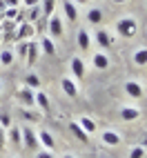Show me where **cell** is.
I'll use <instances>...</instances> for the list:
<instances>
[{
	"label": "cell",
	"mask_w": 147,
	"mask_h": 158,
	"mask_svg": "<svg viewBox=\"0 0 147 158\" xmlns=\"http://www.w3.org/2000/svg\"><path fill=\"white\" fill-rule=\"evenodd\" d=\"M78 125L82 127V131H85L87 136H91L94 131H96V123H94V120L89 118V116H82V118L78 120Z\"/></svg>",
	"instance_id": "cell-16"
},
{
	"label": "cell",
	"mask_w": 147,
	"mask_h": 158,
	"mask_svg": "<svg viewBox=\"0 0 147 158\" xmlns=\"http://www.w3.org/2000/svg\"><path fill=\"white\" fill-rule=\"evenodd\" d=\"M40 2H43V16L45 18H49L51 14H54V9H56V0H40Z\"/></svg>",
	"instance_id": "cell-22"
},
{
	"label": "cell",
	"mask_w": 147,
	"mask_h": 158,
	"mask_svg": "<svg viewBox=\"0 0 147 158\" xmlns=\"http://www.w3.org/2000/svg\"><path fill=\"white\" fill-rule=\"evenodd\" d=\"M5 143H7V136H5V127L0 125V149L5 147Z\"/></svg>",
	"instance_id": "cell-31"
},
{
	"label": "cell",
	"mask_w": 147,
	"mask_h": 158,
	"mask_svg": "<svg viewBox=\"0 0 147 158\" xmlns=\"http://www.w3.org/2000/svg\"><path fill=\"white\" fill-rule=\"evenodd\" d=\"M76 38H78V47H80L82 51H89V47H91V38H89V31H87V29H78Z\"/></svg>",
	"instance_id": "cell-9"
},
{
	"label": "cell",
	"mask_w": 147,
	"mask_h": 158,
	"mask_svg": "<svg viewBox=\"0 0 147 158\" xmlns=\"http://www.w3.org/2000/svg\"><path fill=\"white\" fill-rule=\"evenodd\" d=\"M69 67H71V71H74V76H76V78H82V76H85V62H82L78 56L71 58Z\"/></svg>",
	"instance_id": "cell-14"
},
{
	"label": "cell",
	"mask_w": 147,
	"mask_h": 158,
	"mask_svg": "<svg viewBox=\"0 0 147 158\" xmlns=\"http://www.w3.org/2000/svg\"><path fill=\"white\" fill-rule=\"evenodd\" d=\"M0 38H2V36H0Z\"/></svg>",
	"instance_id": "cell-44"
},
{
	"label": "cell",
	"mask_w": 147,
	"mask_h": 158,
	"mask_svg": "<svg viewBox=\"0 0 147 158\" xmlns=\"http://www.w3.org/2000/svg\"><path fill=\"white\" fill-rule=\"evenodd\" d=\"M125 91H127V96H132V98H141L143 96V87H141V82H136V80L125 82Z\"/></svg>",
	"instance_id": "cell-7"
},
{
	"label": "cell",
	"mask_w": 147,
	"mask_h": 158,
	"mask_svg": "<svg viewBox=\"0 0 147 158\" xmlns=\"http://www.w3.org/2000/svg\"><path fill=\"white\" fill-rule=\"evenodd\" d=\"M5 5H7V7H16V9H18V7H20V0H5Z\"/></svg>",
	"instance_id": "cell-33"
},
{
	"label": "cell",
	"mask_w": 147,
	"mask_h": 158,
	"mask_svg": "<svg viewBox=\"0 0 147 158\" xmlns=\"http://www.w3.org/2000/svg\"><path fill=\"white\" fill-rule=\"evenodd\" d=\"M103 143L105 145H109V147H116L118 143H120V136L116 134V131H103Z\"/></svg>",
	"instance_id": "cell-18"
},
{
	"label": "cell",
	"mask_w": 147,
	"mask_h": 158,
	"mask_svg": "<svg viewBox=\"0 0 147 158\" xmlns=\"http://www.w3.org/2000/svg\"><path fill=\"white\" fill-rule=\"evenodd\" d=\"M40 47H43V51L47 56H56V45H54L51 38H43V40H40Z\"/></svg>",
	"instance_id": "cell-21"
},
{
	"label": "cell",
	"mask_w": 147,
	"mask_h": 158,
	"mask_svg": "<svg viewBox=\"0 0 147 158\" xmlns=\"http://www.w3.org/2000/svg\"><path fill=\"white\" fill-rule=\"evenodd\" d=\"M11 62H14V51L2 49V51H0V65H2V67H9Z\"/></svg>",
	"instance_id": "cell-23"
},
{
	"label": "cell",
	"mask_w": 147,
	"mask_h": 158,
	"mask_svg": "<svg viewBox=\"0 0 147 158\" xmlns=\"http://www.w3.org/2000/svg\"><path fill=\"white\" fill-rule=\"evenodd\" d=\"M129 158H145V147H134Z\"/></svg>",
	"instance_id": "cell-29"
},
{
	"label": "cell",
	"mask_w": 147,
	"mask_h": 158,
	"mask_svg": "<svg viewBox=\"0 0 147 158\" xmlns=\"http://www.w3.org/2000/svg\"><path fill=\"white\" fill-rule=\"evenodd\" d=\"M116 5H123V2H129V0H114Z\"/></svg>",
	"instance_id": "cell-38"
},
{
	"label": "cell",
	"mask_w": 147,
	"mask_h": 158,
	"mask_svg": "<svg viewBox=\"0 0 147 158\" xmlns=\"http://www.w3.org/2000/svg\"><path fill=\"white\" fill-rule=\"evenodd\" d=\"M120 118L127 120V123H129V120H138V118H141V111L136 109V107H132V105H127V107L120 109Z\"/></svg>",
	"instance_id": "cell-11"
},
{
	"label": "cell",
	"mask_w": 147,
	"mask_h": 158,
	"mask_svg": "<svg viewBox=\"0 0 147 158\" xmlns=\"http://www.w3.org/2000/svg\"><path fill=\"white\" fill-rule=\"evenodd\" d=\"M34 94H36L34 89H31V87H27V85H25L23 89H20V91H18V98H20V102H23V105H25V107H34V105H36V102H34Z\"/></svg>",
	"instance_id": "cell-5"
},
{
	"label": "cell",
	"mask_w": 147,
	"mask_h": 158,
	"mask_svg": "<svg viewBox=\"0 0 147 158\" xmlns=\"http://www.w3.org/2000/svg\"><path fill=\"white\" fill-rule=\"evenodd\" d=\"M27 7H34V5H40V0H23Z\"/></svg>",
	"instance_id": "cell-34"
},
{
	"label": "cell",
	"mask_w": 147,
	"mask_h": 158,
	"mask_svg": "<svg viewBox=\"0 0 147 158\" xmlns=\"http://www.w3.org/2000/svg\"><path fill=\"white\" fill-rule=\"evenodd\" d=\"M9 140L16 143V145H20V140H23V131H20L18 127H14V129H11V134H9Z\"/></svg>",
	"instance_id": "cell-27"
},
{
	"label": "cell",
	"mask_w": 147,
	"mask_h": 158,
	"mask_svg": "<svg viewBox=\"0 0 147 158\" xmlns=\"http://www.w3.org/2000/svg\"><path fill=\"white\" fill-rule=\"evenodd\" d=\"M9 158H14V156H9Z\"/></svg>",
	"instance_id": "cell-43"
},
{
	"label": "cell",
	"mask_w": 147,
	"mask_h": 158,
	"mask_svg": "<svg viewBox=\"0 0 147 158\" xmlns=\"http://www.w3.org/2000/svg\"><path fill=\"white\" fill-rule=\"evenodd\" d=\"M69 129H71V134H74V136H76V138H78L80 143H87V140H89V136H87L85 131H82V127H80V125H78V120H76V123H74V120H71V123H69Z\"/></svg>",
	"instance_id": "cell-15"
},
{
	"label": "cell",
	"mask_w": 147,
	"mask_h": 158,
	"mask_svg": "<svg viewBox=\"0 0 147 158\" xmlns=\"http://www.w3.org/2000/svg\"><path fill=\"white\" fill-rule=\"evenodd\" d=\"M36 158H54V156H51L49 152H38V156Z\"/></svg>",
	"instance_id": "cell-35"
},
{
	"label": "cell",
	"mask_w": 147,
	"mask_h": 158,
	"mask_svg": "<svg viewBox=\"0 0 147 158\" xmlns=\"http://www.w3.org/2000/svg\"><path fill=\"white\" fill-rule=\"evenodd\" d=\"M136 31H138V23H136L134 16H123L116 23V34L120 38H134Z\"/></svg>",
	"instance_id": "cell-1"
},
{
	"label": "cell",
	"mask_w": 147,
	"mask_h": 158,
	"mask_svg": "<svg viewBox=\"0 0 147 158\" xmlns=\"http://www.w3.org/2000/svg\"><path fill=\"white\" fill-rule=\"evenodd\" d=\"M20 131H23V143L29 147V149H38V136H36V131L34 129H31V127H23V129H20Z\"/></svg>",
	"instance_id": "cell-4"
},
{
	"label": "cell",
	"mask_w": 147,
	"mask_h": 158,
	"mask_svg": "<svg viewBox=\"0 0 147 158\" xmlns=\"http://www.w3.org/2000/svg\"><path fill=\"white\" fill-rule=\"evenodd\" d=\"M62 9H65V16L71 20V23H74V20H78V7L74 5L71 0H62Z\"/></svg>",
	"instance_id": "cell-12"
},
{
	"label": "cell",
	"mask_w": 147,
	"mask_h": 158,
	"mask_svg": "<svg viewBox=\"0 0 147 158\" xmlns=\"http://www.w3.org/2000/svg\"><path fill=\"white\" fill-rule=\"evenodd\" d=\"M2 20H5V18H2V14H0V23H2Z\"/></svg>",
	"instance_id": "cell-41"
},
{
	"label": "cell",
	"mask_w": 147,
	"mask_h": 158,
	"mask_svg": "<svg viewBox=\"0 0 147 158\" xmlns=\"http://www.w3.org/2000/svg\"><path fill=\"white\" fill-rule=\"evenodd\" d=\"M87 20H89L91 25H100V20H103V11H100V9H89Z\"/></svg>",
	"instance_id": "cell-25"
},
{
	"label": "cell",
	"mask_w": 147,
	"mask_h": 158,
	"mask_svg": "<svg viewBox=\"0 0 147 158\" xmlns=\"http://www.w3.org/2000/svg\"><path fill=\"white\" fill-rule=\"evenodd\" d=\"M0 94H2V82H0Z\"/></svg>",
	"instance_id": "cell-40"
},
{
	"label": "cell",
	"mask_w": 147,
	"mask_h": 158,
	"mask_svg": "<svg viewBox=\"0 0 147 158\" xmlns=\"http://www.w3.org/2000/svg\"><path fill=\"white\" fill-rule=\"evenodd\" d=\"M31 36H34V25L31 23H20L18 27H16V31H14V38L16 40H29Z\"/></svg>",
	"instance_id": "cell-2"
},
{
	"label": "cell",
	"mask_w": 147,
	"mask_h": 158,
	"mask_svg": "<svg viewBox=\"0 0 147 158\" xmlns=\"http://www.w3.org/2000/svg\"><path fill=\"white\" fill-rule=\"evenodd\" d=\"M96 43H98L103 49H107V47L114 43V38L109 36V31H107V29H98V31H96Z\"/></svg>",
	"instance_id": "cell-10"
},
{
	"label": "cell",
	"mask_w": 147,
	"mask_h": 158,
	"mask_svg": "<svg viewBox=\"0 0 147 158\" xmlns=\"http://www.w3.org/2000/svg\"><path fill=\"white\" fill-rule=\"evenodd\" d=\"M34 102L38 105L40 111H49V98H47L45 91H36V94H34Z\"/></svg>",
	"instance_id": "cell-13"
},
{
	"label": "cell",
	"mask_w": 147,
	"mask_h": 158,
	"mask_svg": "<svg viewBox=\"0 0 147 158\" xmlns=\"http://www.w3.org/2000/svg\"><path fill=\"white\" fill-rule=\"evenodd\" d=\"M27 45H29V43H20V45H18V54H20V56L27 54Z\"/></svg>",
	"instance_id": "cell-32"
},
{
	"label": "cell",
	"mask_w": 147,
	"mask_h": 158,
	"mask_svg": "<svg viewBox=\"0 0 147 158\" xmlns=\"http://www.w3.org/2000/svg\"><path fill=\"white\" fill-rule=\"evenodd\" d=\"M47 27H49V34L51 36H62V31H65V29H62V20L58 18V14H51L49 18H47Z\"/></svg>",
	"instance_id": "cell-3"
},
{
	"label": "cell",
	"mask_w": 147,
	"mask_h": 158,
	"mask_svg": "<svg viewBox=\"0 0 147 158\" xmlns=\"http://www.w3.org/2000/svg\"><path fill=\"white\" fill-rule=\"evenodd\" d=\"M16 16H18V9H16V7H7L5 11H2V18H5V20H14Z\"/></svg>",
	"instance_id": "cell-28"
},
{
	"label": "cell",
	"mask_w": 147,
	"mask_h": 158,
	"mask_svg": "<svg viewBox=\"0 0 147 158\" xmlns=\"http://www.w3.org/2000/svg\"><path fill=\"white\" fill-rule=\"evenodd\" d=\"M143 143H145V145H147V136H145V140H143Z\"/></svg>",
	"instance_id": "cell-42"
},
{
	"label": "cell",
	"mask_w": 147,
	"mask_h": 158,
	"mask_svg": "<svg viewBox=\"0 0 147 158\" xmlns=\"http://www.w3.org/2000/svg\"><path fill=\"white\" fill-rule=\"evenodd\" d=\"M5 9H7V5H5V0H0V14H2Z\"/></svg>",
	"instance_id": "cell-37"
},
{
	"label": "cell",
	"mask_w": 147,
	"mask_h": 158,
	"mask_svg": "<svg viewBox=\"0 0 147 158\" xmlns=\"http://www.w3.org/2000/svg\"><path fill=\"white\" fill-rule=\"evenodd\" d=\"M94 67L96 69H100V71H105V69H109V58L105 56V54H94Z\"/></svg>",
	"instance_id": "cell-17"
},
{
	"label": "cell",
	"mask_w": 147,
	"mask_h": 158,
	"mask_svg": "<svg viewBox=\"0 0 147 158\" xmlns=\"http://www.w3.org/2000/svg\"><path fill=\"white\" fill-rule=\"evenodd\" d=\"M60 87H62V91H65L69 98H76V96H78V85H76L71 78H62Z\"/></svg>",
	"instance_id": "cell-6"
},
{
	"label": "cell",
	"mask_w": 147,
	"mask_h": 158,
	"mask_svg": "<svg viewBox=\"0 0 147 158\" xmlns=\"http://www.w3.org/2000/svg\"><path fill=\"white\" fill-rule=\"evenodd\" d=\"M62 158H74V156H71V154H65V156H62Z\"/></svg>",
	"instance_id": "cell-39"
},
{
	"label": "cell",
	"mask_w": 147,
	"mask_h": 158,
	"mask_svg": "<svg viewBox=\"0 0 147 158\" xmlns=\"http://www.w3.org/2000/svg\"><path fill=\"white\" fill-rule=\"evenodd\" d=\"M9 123H11L9 114H0V125H2V127H9Z\"/></svg>",
	"instance_id": "cell-30"
},
{
	"label": "cell",
	"mask_w": 147,
	"mask_h": 158,
	"mask_svg": "<svg viewBox=\"0 0 147 158\" xmlns=\"http://www.w3.org/2000/svg\"><path fill=\"white\" fill-rule=\"evenodd\" d=\"M38 143L40 145H45V149L47 152H51V149H54V147H56V140H54V136H51L49 131H38Z\"/></svg>",
	"instance_id": "cell-8"
},
{
	"label": "cell",
	"mask_w": 147,
	"mask_h": 158,
	"mask_svg": "<svg viewBox=\"0 0 147 158\" xmlns=\"http://www.w3.org/2000/svg\"><path fill=\"white\" fill-rule=\"evenodd\" d=\"M134 62L138 67H145L147 65V47H141V49L134 51Z\"/></svg>",
	"instance_id": "cell-20"
},
{
	"label": "cell",
	"mask_w": 147,
	"mask_h": 158,
	"mask_svg": "<svg viewBox=\"0 0 147 158\" xmlns=\"http://www.w3.org/2000/svg\"><path fill=\"white\" fill-rule=\"evenodd\" d=\"M36 58H38V45L36 43H29L27 45V65L34 67L36 65Z\"/></svg>",
	"instance_id": "cell-19"
},
{
	"label": "cell",
	"mask_w": 147,
	"mask_h": 158,
	"mask_svg": "<svg viewBox=\"0 0 147 158\" xmlns=\"http://www.w3.org/2000/svg\"><path fill=\"white\" fill-rule=\"evenodd\" d=\"M74 5H85V2H89V0H71Z\"/></svg>",
	"instance_id": "cell-36"
},
{
	"label": "cell",
	"mask_w": 147,
	"mask_h": 158,
	"mask_svg": "<svg viewBox=\"0 0 147 158\" xmlns=\"http://www.w3.org/2000/svg\"><path fill=\"white\" fill-rule=\"evenodd\" d=\"M38 16H43V9H40L38 5L29 7V18H27V23H36V20H38Z\"/></svg>",
	"instance_id": "cell-26"
},
{
	"label": "cell",
	"mask_w": 147,
	"mask_h": 158,
	"mask_svg": "<svg viewBox=\"0 0 147 158\" xmlns=\"http://www.w3.org/2000/svg\"><path fill=\"white\" fill-rule=\"evenodd\" d=\"M25 85L31 87V89H40V78L36 76V73H27L25 76Z\"/></svg>",
	"instance_id": "cell-24"
}]
</instances>
